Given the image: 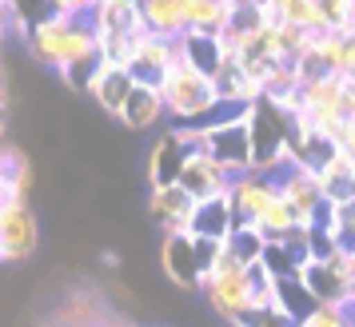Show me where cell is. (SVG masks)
I'll list each match as a JSON object with an SVG mask.
<instances>
[{
	"label": "cell",
	"mask_w": 355,
	"mask_h": 327,
	"mask_svg": "<svg viewBox=\"0 0 355 327\" xmlns=\"http://www.w3.org/2000/svg\"><path fill=\"white\" fill-rule=\"evenodd\" d=\"M160 96H164L168 116L176 124H188L200 112H208L211 104L220 100V92H216V80H211L208 72H200L196 64L184 60V48H180V40H176V60H172V68H168V76L160 84Z\"/></svg>",
	"instance_id": "1"
},
{
	"label": "cell",
	"mask_w": 355,
	"mask_h": 327,
	"mask_svg": "<svg viewBox=\"0 0 355 327\" xmlns=\"http://www.w3.org/2000/svg\"><path fill=\"white\" fill-rule=\"evenodd\" d=\"M160 267H164V276L172 279V288H180V292H200L204 288V267L196 260L192 231L164 236L160 240Z\"/></svg>",
	"instance_id": "2"
},
{
	"label": "cell",
	"mask_w": 355,
	"mask_h": 327,
	"mask_svg": "<svg viewBox=\"0 0 355 327\" xmlns=\"http://www.w3.org/2000/svg\"><path fill=\"white\" fill-rule=\"evenodd\" d=\"M36 251V215L28 212V204L4 208L0 212V263L28 260Z\"/></svg>",
	"instance_id": "3"
},
{
	"label": "cell",
	"mask_w": 355,
	"mask_h": 327,
	"mask_svg": "<svg viewBox=\"0 0 355 327\" xmlns=\"http://www.w3.org/2000/svg\"><path fill=\"white\" fill-rule=\"evenodd\" d=\"M148 212L156 220V228L164 236H180V231H192V212H196V200L188 196L184 184H164L152 192V204Z\"/></svg>",
	"instance_id": "4"
},
{
	"label": "cell",
	"mask_w": 355,
	"mask_h": 327,
	"mask_svg": "<svg viewBox=\"0 0 355 327\" xmlns=\"http://www.w3.org/2000/svg\"><path fill=\"white\" fill-rule=\"evenodd\" d=\"M132 88H136V80H132L128 68L104 64L96 76H92V84H88V96L96 100L108 116H116V120H120V112H124V104H128V96H132Z\"/></svg>",
	"instance_id": "5"
},
{
	"label": "cell",
	"mask_w": 355,
	"mask_h": 327,
	"mask_svg": "<svg viewBox=\"0 0 355 327\" xmlns=\"http://www.w3.org/2000/svg\"><path fill=\"white\" fill-rule=\"evenodd\" d=\"M184 164H188V148L180 144L176 128H168L160 140H156V148L148 152V176H152L156 188H164V184H180Z\"/></svg>",
	"instance_id": "6"
},
{
	"label": "cell",
	"mask_w": 355,
	"mask_h": 327,
	"mask_svg": "<svg viewBox=\"0 0 355 327\" xmlns=\"http://www.w3.org/2000/svg\"><path fill=\"white\" fill-rule=\"evenodd\" d=\"M140 20L152 36L180 40L188 36V17H184V0H140Z\"/></svg>",
	"instance_id": "7"
},
{
	"label": "cell",
	"mask_w": 355,
	"mask_h": 327,
	"mask_svg": "<svg viewBox=\"0 0 355 327\" xmlns=\"http://www.w3.org/2000/svg\"><path fill=\"white\" fill-rule=\"evenodd\" d=\"M160 116H168L160 88L136 84V88H132V96H128V104H124V112H120V124H124L128 132H148V128H156V120H160Z\"/></svg>",
	"instance_id": "8"
},
{
	"label": "cell",
	"mask_w": 355,
	"mask_h": 327,
	"mask_svg": "<svg viewBox=\"0 0 355 327\" xmlns=\"http://www.w3.org/2000/svg\"><path fill=\"white\" fill-rule=\"evenodd\" d=\"M236 228V212L227 196L216 200H196V212H192V236H216V240H227Z\"/></svg>",
	"instance_id": "9"
},
{
	"label": "cell",
	"mask_w": 355,
	"mask_h": 327,
	"mask_svg": "<svg viewBox=\"0 0 355 327\" xmlns=\"http://www.w3.org/2000/svg\"><path fill=\"white\" fill-rule=\"evenodd\" d=\"M252 228H256L263 240H284V236H288L291 228H300V224H295V212H291L288 200L275 196L272 204H268V208L256 215V224H252Z\"/></svg>",
	"instance_id": "10"
},
{
	"label": "cell",
	"mask_w": 355,
	"mask_h": 327,
	"mask_svg": "<svg viewBox=\"0 0 355 327\" xmlns=\"http://www.w3.org/2000/svg\"><path fill=\"white\" fill-rule=\"evenodd\" d=\"M295 327H352V308H343V303H320Z\"/></svg>",
	"instance_id": "11"
},
{
	"label": "cell",
	"mask_w": 355,
	"mask_h": 327,
	"mask_svg": "<svg viewBox=\"0 0 355 327\" xmlns=\"http://www.w3.org/2000/svg\"><path fill=\"white\" fill-rule=\"evenodd\" d=\"M100 0H52V12L56 17H92Z\"/></svg>",
	"instance_id": "12"
},
{
	"label": "cell",
	"mask_w": 355,
	"mask_h": 327,
	"mask_svg": "<svg viewBox=\"0 0 355 327\" xmlns=\"http://www.w3.org/2000/svg\"><path fill=\"white\" fill-rule=\"evenodd\" d=\"M4 28H8V4H0V40H4Z\"/></svg>",
	"instance_id": "13"
},
{
	"label": "cell",
	"mask_w": 355,
	"mask_h": 327,
	"mask_svg": "<svg viewBox=\"0 0 355 327\" xmlns=\"http://www.w3.org/2000/svg\"><path fill=\"white\" fill-rule=\"evenodd\" d=\"M100 327H140V324H128V319H104Z\"/></svg>",
	"instance_id": "14"
},
{
	"label": "cell",
	"mask_w": 355,
	"mask_h": 327,
	"mask_svg": "<svg viewBox=\"0 0 355 327\" xmlns=\"http://www.w3.org/2000/svg\"><path fill=\"white\" fill-rule=\"evenodd\" d=\"M268 327H295V324H288V319H279V315H272V319H268Z\"/></svg>",
	"instance_id": "15"
},
{
	"label": "cell",
	"mask_w": 355,
	"mask_h": 327,
	"mask_svg": "<svg viewBox=\"0 0 355 327\" xmlns=\"http://www.w3.org/2000/svg\"><path fill=\"white\" fill-rule=\"evenodd\" d=\"M4 144H8V140H4V124H0V148H4Z\"/></svg>",
	"instance_id": "16"
},
{
	"label": "cell",
	"mask_w": 355,
	"mask_h": 327,
	"mask_svg": "<svg viewBox=\"0 0 355 327\" xmlns=\"http://www.w3.org/2000/svg\"><path fill=\"white\" fill-rule=\"evenodd\" d=\"M352 176H355V160H352Z\"/></svg>",
	"instance_id": "17"
}]
</instances>
